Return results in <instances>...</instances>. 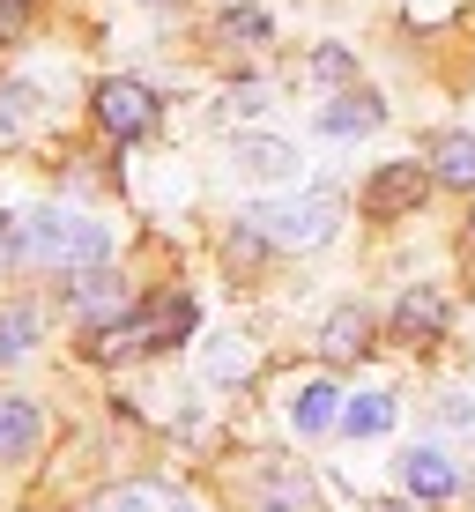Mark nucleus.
<instances>
[{
    "label": "nucleus",
    "mask_w": 475,
    "mask_h": 512,
    "mask_svg": "<svg viewBox=\"0 0 475 512\" xmlns=\"http://www.w3.org/2000/svg\"><path fill=\"white\" fill-rule=\"evenodd\" d=\"M193 334V297L186 290H156L134 312H119L112 327H90V357H149Z\"/></svg>",
    "instance_id": "nucleus-1"
},
{
    "label": "nucleus",
    "mask_w": 475,
    "mask_h": 512,
    "mask_svg": "<svg viewBox=\"0 0 475 512\" xmlns=\"http://www.w3.org/2000/svg\"><path fill=\"white\" fill-rule=\"evenodd\" d=\"M245 223H253L268 245H283V253H312V245H327L334 231H342V193L334 186H305V193L245 208Z\"/></svg>",
    "instance_id": "nucleus-2"
},
{
    "label": "nucleus",
    "mask_w": 475,
    "mask_h": 512,
    "mask_svg": "<svg viewBox=\"0 0 475 512\" xmlns=\"http://www.w3.org/2000/svg\"><path fill=\"white\" fill-rule=\"evenodd\" d=\"M23 245L38 268H60V275H82V268H104L112 260V231L90 216H75V208H38V216L23 223Z\"/></svg>",
    "instance_id": "nucleus-3"
},
{
    "label": "nucleus",
    "mask_w": 475,
    "mask_h": 512,
    "mask_svg": "<svg viewBox=\"0 0 475 512\" xmlns=\"http://www.w3.org/2000/svg\"><path fill=\"white\" fill-rule=\"evenodd\" d=\"M424 193H431V164H379L372 186L357 193V208H364L372 223H401V216H416V208H424Z\"/></svg>",
    "instance_id": "nucleus-4"
},
{
    "label": "nucleus",
    "mask_w": 475,
    "mask_h": 512,
    "mask_svg": "<svg viewBox=\"0 0 475 512\" xmlns=\"http://www.w3.org/2000/svg\"><path fill=\"white\" fill-rule=\"evenodd\" d=\"M97 127L112 134V141H142L156 134V97L142 90V82H127V75H112V82H97Z\"/></svg>",
    "instance_id": "nucleus-5"
},
{
    "label": "nucleus",
    "mask_w": 475,
    "mask_h": 512,
    "mask_svg": "<svg viewBox=\"0 0 475 512\" xmlns=\"http://www.w3.org/2000/svg\"><path fill=\"white\" fill-rule=\"evenodd\" d=\"M245 505L253 512H312V483L297 461H253V475H245Z\"/></svg>",
    "instance_id": "nucleus-6"
},
{
    "label": "nucleus",
    "mask_w": 475,
    "mask_h": 512,
    "mask_svg": "<svg viewBox=\"0 0 475 512\" xmlns=\"http://www.w3.org/2000/svg\"><path fill=\"white\" fill-rule=\"evenodd\" d=\"M446 320H453V305H446V290H438V282H416V290L394 305V334H401L409 349L446 342Z\"/></svg>",
    "instance_id": "nucleus-7"
},
{
    "label": "nucleus",
    "mask_w": 475,
    "mask_h": 512,
    "mask_svg": "<svg viewBox=\"0 0 475 512\" xmlns=\"http://www.w3.org/2000/svg\"><path fill=\"white\" fill-rule=\"evenodd\" d=\"M401 490L424 498V505H446V498H461V468H453L438 446H416L409 461H401Z\"/></svg>",
    "instance_id": "nucleus-8"
},
{
    "label": "nucleus",
    "mask_w": 475,
    "mask_h": 512,
    "mask_svg": "<svg viewBox=\"0 0 475 512\" xmlns=\"http://www.w3.org/2000/svg\"><path fill=\"white\" fill-rule=\"evenodd\" d=\"M67 312H75L82 327H97V320L112 327L119 312H127V290H119V282L104 275V268H82L75 282H67Z\"/></svg>",
    "instance_id": "nucleus-9"
},
{
    "label": "nucleus",
    "mask_w": 475,
    "mask_h": 512,
    "mask_svg": "<svg viewBox=\"0 0 475 512\" xmlns=\"http://www.w3.org/2000/svg\"><path fill=\"white\" fill-rule=\"evenodd\" d=\"M38 438H45L38 401H23V394H0V461H30V453H38Z\"/></svg>",
    "instance_id": "nucleus-10"
},
{
    "label": "nucleus",
    "mask_w": 475,
    "mask_h": 512,
    "mask_svg": "<svg viewBox=\"0 0 475 512\" xmlns=\"http://www.w3.org/2000/svg\"><path fill=\"white\" fill-rule=\"evenodd\" d=\"M342 409H349V401L334 394V379H305V386L290 394V423H297V438L334 431V423H342Z\"/></svg>",
    "instance_id": "nucleus-11"
},
{
    "label": "nucleus",
    "mask_w": 475,
    "mask_h": 512,
    "mask_svg": "<svg viewBox=\"0 0 475 512\" xmlns=\"http://www.w3.org/2000/svg\"><path fill=\"white\" fill-rule=\"evenodd\" d=\"M231 164L245 171V179H290L297 149H290V141H275V134H238L231 141Z\"/></svg>",
    "instance_id": "nucleus-12"
},
{
    "label": "nucleus",
    "mask_w": 475,
    "mask_h": 512,
    "mask_svg": "<svg viewBox=\"0 0 475 512\" xmlns=\"http://www.w3.org/2000/svg\"><path fill=\"white\" fill-rule=\"evenodd\" d=\"M364 349H372V312H364V305L327 312V327H320V357L349 364V357H364Z\"/></svg>",
    "instance_id": "nucleus-13"
},
{
    "label": "nucleus",
    "mask_w": 475,
    "mask_h": 512,
    "mask_svg": "<svg viewBox=\"0 0 475 512\" xmlns=\"http://www.w3.org/2000/svg\"><path fill=\"white\" fill-rule=\"evenodd\" d=\"M386 119V104L372 97V90H349V97H334L327 112H320V134H334V141H349V134H372Z\"/></svg>",
    "instance_id": "nucleus-14"
},
{
    "label": "nucleus",
    "mask_w": 475,
    "mask_h": 512,
    "mask_svg": "<svg viewBox=\"0 0 475 512\" xmlns=\"http://www.w3.org/2000/svg\"><path fill=\"white\" fill-rule=\"evenodd\" d=\"M431 179L475 193V134H438L431 141Z\"/></svg>",
    "instance_id": "nucleus-15"
},
{
    "label": "nucleus",
    "mask_w": 475,
    "mask_h": 512,
    "mask_svg": "<svg viewBox=\"0 0 475 512\" xmlns=\"http://www.w3.org/2000/svg\"><path fill=\"white\" fill-rule=\"evenodd\" d=\"M38 334H45L38 305H0V364L30 357V349H38Z\"/></svg>",
    "instance_id": "nucleus-16"
},
{
    "label": "nucleus",
    "mask_w": 475,
    "mask_h": 512,
    "mask_svg": "<svg viewBox=\"0 0 475 512\" xmlns=\"http://www.w3.org/2000/svg\"><path fill=\"white\" fill-rule=\"evenodd\" d=\"M342 431H349V438H379V431H394V401H386V394H357V401L342 409Z\"/></svg>",
    "instance_id": "nucleus-17"
},
{
    "label": "nucleus",
    "mask_w": 475,
    "mask_h": 512,
    "mask_svg": "<svg viewBox=\"0 0 475 512\" xmlns=\"http://www.w3.org/2000/svg\"><path fill=\"white\" fill-rule=\"evenodd\" d=\"M104 512H186L171 490H156V483H119L112 498H104Z\"/></svg>",
    "instance_id": "nucleus-18"
},
{
    "label": "nucleus",
    "mask_w": 475,
    "mask_h": 512,
    "mask_svg": "<svg viewBox=\"0 0 475 512\" xmlns=\"http://www.w3.org/2000/svg\"><path fill=\"white\" fill-rule=\"evenodd\" d=\"M216 38H245V45H260V38H268V15H260V8H223L216 15Z\"/></svg>",
    "instance_id": "nucleus-19"
},
{
    "label": "nucleus",
    "mask_w": 475,
    "mask_h": 512,
    "mask_svg": "<svg viewBox=\"0 0 475 512\" xmlns=\"http://www.w3.org/2000/svg\"><path fill=\"white\" fill-rule=\"evenodd\" d=\"M312 75H320V82H357V67H349L342 45H320V52H312Z\"/></svg>",
    "instance_id": "nucleus-20"
},
{
    "label": "nucleus",
    "mask_w": 475,
    "mask_h": 512,
    "mask_svg": "<svg viewBox=\"0 0 475 512\" xmlns=\"http://www.w3.org/2000/svg\"><path fill=\"white\" fill-rule=\"evenodd\" d=\"M15 253H30V245H23V223H15V216H0V275L15 268Z\"/></svg>",
    "instance_id": "nucleus-21"
},
{
    "label": "nucleus",
    "mask_w": 475,
    "mask_h": 512,
    "mask_svg": "<svg viewBox=\"0 0 475 512\" xmlns=\"http://www.w3.org/2000/svg\"><path fill=\"white\" fill-rule=\"evenodd\" d=\"M23 104L30 90H0V134H23Z\"/></svg>",
    "instance_id": "nucleus-22"
},
{
    "label": "nucleus",
    "mask_w": 475,
    "mask_h": 512,
    "mask_svg": "<svg viewBox=\"0 0 475 512\" xmlns=\"http://www.w3.org/2000/svg\"><path fill=\"white\" fill-rule=\"evenodd\" d=\"M23 8H30V0H0V38H8V30L23 23Z\"/></svg>",
    "instance_id": "nucleus-23"
},
{
    "label": "nucleus",
    "mask_w": 475,
    "mask_h": 512,
    "mask_svg": "<svg viewBox=\"0 0 475 512\" xmlns=\"http://www.w3.org/2000/svg\"><path fill=\"white\" fill-rule=\"evenodd\" d=\"M468 238H475V216H468Z\"/></svg>",
    "instance_id": "nucleus-24"
}]
</instances>
